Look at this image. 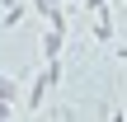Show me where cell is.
<instances>
[{
  "label": "cell",
  "instance_id": "6da1fadb",
  "mask_svg": "<svg viewBox=\"0 0 127 122\" xmlns=\"http://www.w3.org/2000/svg\"><path fill=\"white\" fill-rule=\"evenodd\" d=\"M47 94H52V80H47V71H38V75L28 80V94H24V108H28V113H38V108L47 103Z\"/></svg>",
  "mask_w": 127,
  "mask_h": 122
},
{
  "label": "cell",
  "instance_id": "7a4b0ae2",
  "mask_svg": "<svg viewBox=\"0 0 127 122\" xmlns=\"http://www.w3.org/2000/svg\"><path fill=\"white\" fill-rule=\"evenodd\" d=\"M113 33H118L113 9H108V5H104V9H94V38H99V42H113Z\"/></svg>",
  "mask_w": 127,
  "mask_h": 122
},
{
  "label": "cell",
  "instance_id": "3957f363",
  "mask_svg": "<svg viewBox=\"0 0 127 122\" xmlns=\"http://www.w3.org/2000/svg\"><path fill=\"white\" fill-rule=\"evenodd\" d=\"M61 47H66V28H47V33H42V61L61 56Z\"/></svg>",
  "mask_w": 127,
  "mask_h": 122
},
{
  "label": "cell",
  "instance_id": "277c9868",
  "mask_svg": "<svg viewBox=\"0 0 127 122\" xmlns=\"http://www.w3.org/2000/svg\"><path fill=\"white\" fill-rule=\"evenodd\" d=\"M24 24V5H5V14H0V28H19Z\"/></svg>",
  "mask_w": 127,
  "mask_h": 122
},
{
  "label": "cell",
  "instance_id": "5b68a950",
  "mask_svg": "<svg viewBox=\"0 0 127 122\" xmlns=\"http://www.w3.org/2000/svg\"><path fill=\"white\" fill-rule=\"evenodd\" d=\"M19 94V80L14 75H0V99H14Z\"/></svg>",
  "mask_w": 127,
  "mask_h": 122
},
{
  "label": "cell",
  "instance_id": "8992f818",
  "mask_svg": "<svg viewBox=\"0 0 127 122\" xmlns=\"http://www.w3.org/2000/svg\"><path fill=\"white\" fill-rule=\"evenodd\" d=\"M33 9H38V14H42V19H52V14H57V9H61V0H33Z\"/></svg>",
  "mask_w": 127,
  "mask_h": 122
},
{
  "label": "cell",
  "instance_id": "52a82bcc",
  "mask_svg": "<svg viewBox=\"0 0 127 122\" xmlns=\"http://www.w3.org/2000/svg\"><path fill=\"white\" fill-rule=\"evenodd\" d=\"M14 113V99H0V118H9Z\"/></svg>",
  "mask_w": 127,
  "mask_h": 122
},
{
  "label": "cell",
  "instance_id": "ba28073f",
  "mask_svg": "<svg viewBox=\"0 0 127 122\" xmlns=\"http://www.w3.org/2000/svg\"><path fill=\"white\" fill-rule=\"evenodd\" d=\"M85 5H90V9H104V5H108V0H85Z\"/></svg>",
  "mask_w": 127,
  "mask_h": 122
},
{
  "label": "cell",
  "instance_id": "9c48e42d",
  "mask_svg": "<svg viewBox=\"0 0 127 122\" xmlns=\"http://www.w3.org/2000/svg\"><path fill=\"white\" fill-rule=\"evenodd\" d=\"M113 56H118V61H127V47H118V52H113Z\"/></svg>",
  "mask_w": 127,
  "mask_h": 122
},
{
  "label": "cell",
  "instance_id": "30bf717a",
  "mask_svg": "<svg viewBox=\"0 0 127 122\" xmlns=\"http://www.w3.org/2000/svg\"><path fill=\"white\" fill-rule=\"evenodd\" d=\"M66 5H85V0H66Z\"/></svg>",
  "mask_w": 127,
  "mask_h": 122
},
{
  "label": "cell",
  "instance_id": "8fae6325",
  "mask_svg": "<svg viewBox=\"0 0 127 122\" xmlns=\"http://www.w3.org/2000/svg\"><path fill=\"white\" fill-rule=\"evenodd\" d=\"M0 5H14V0H0Z\"/></svg>",
  "mask_w": 127,
  "mask_h": 122
}]
</instances>
